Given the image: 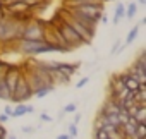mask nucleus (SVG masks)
<instances>
[{
    "mask_svg": "<svg viewBox=\"0 0 146 139\" xmlns=\"http://www.w3.org/2000/svg\"><path fill=\"white\" fill-rule=\"evenodd\" d=\"M12 46H14L19 53H23V55H41V53H48V52H52L50 45H46L43 40H41V41L17 40Z\"/></svg>",
    "mask_w": 146,
    "mask_h": 139,
    "instance_id": "nucleus-1",
    "label": "nucleus"
},
{
    "mask_svg": "<svg viewBox=\"0 0 146 139\" xmlns=\"http://www.w3.org/2000/svg\"><path fill=\"white\" fill-rule=\"evenodd\" d=\"M58 31H60V34H62V38H64V41L67 43V46L70 48V50H74V48H78V46H83V45H86L84 43V40L72 29L69 24H65L64 21H60V23H57V24H53Z\"/></svg>",
    "mask_w": 146,
    "mask_h": 139,
    "instance_id": "nucleus-2",
    "label": "nucleus"
},
{
    "mask_svg": "<svg viewBox=\"0 0 146 139\" xmlns=\"http://www.w3.org/2000/svg\"><path fill=\"white\" fill-rule=\"evenodd\" d=\"M43 36H45V24H41L40 21L31 19L29 23L24 24L19 40H26V41H41Z\"/></svg>",
    "mask_w": 146,
    "mask_h": 139,
    "instance_id": "nucleus-3",
    "label": "nucleus"
},
{
    "mask_svg": "<svg viewBox=\"0 0 146 139\" xmlns=\"http://www.w3.org/2000/svg\"><path fill=\"white\" fill-rule=\"evenodd\" d=\"M67 9H72L79 16H83L96 24H98L100 17L103 16V4H90V5H78V7H67Z\"/></svg>",
    "mask_w": 146,
    "mask_h": 139,
    "instance_id": "nucleus-4",
    "label": "nucleus"
},
{
    "mask_svg": "<svg viewBox=\"0 0 146 139\" xmlns=\"http://www.w3.org/2000/svg\"><path fill=\"white\" fill-rule=\"evenodd\" d=\"M29 98H33V93H31V89H29V86H28V83L24 79V74H21L19 79H17V83H16V88L12 91L11 101H14V103H24Z\"/></svg>",
    "mask_w": 146,
    "mask_h": 139,
    "instance_id": "nucleus-5",
    "label": "nucleus"
},
{
    "mask_svg": "<svg viewBox=\"0 0 146 139\" xmlns=\"http://www.w3.org/2000/svg\"><path fill=\"white\" fill-rule=\"evenodd\" d=\"M60 16H62V21H64L65 24H69L72 29H74V31H76L83 40H84V43H86V45H90V43H91V40H93V36H95V33H91L90 29H86L84 26H81L78 21H74V19H72V17L67 14V11H65L64 14H60Z\"/></svg>",
    "mask_w": 146,
    "mask_h": 139,
    "instance_id": "nucleus-6",
    "label": "nucleus"
},
{
    "mask_svg": "<svg viewBox=\"0 0 146 139\" xmlns=\"http://www.w3.org/2000/svg\"><path fill=\"white\" fill-rule=\"evenodd\" d=\"M122 110V105H120V101L119 100H115V98H107V101L103 103V107H102V110H100V113L102 115H119V112Z\"/></svg>",
    "mask_w": 146,
    "mask_h": 139,
    "instance_id": "nucleus-7",
    "label": "nucleus"
},
{
    "mask_svg": "<svg viewBox=\"0 0 146 139\" xmlns=\"http://www.w3.org/2000/svg\"><path fill=\"white\" fill-rule=\"evenodd\" d=\"M78 69H79V65H78V64H60V62H58L57 71H60L62 74H65V76L72 77V74H74Z\"/></svg>",
    "mask_w": 146,
    "mask_h": 139,
    "instance_id": "nucleus-8",
    "label": "nucleus"
},
{
    "mask_svg": "<svg viewBox=\"0 0 146 139\" xmlns=\"http://www.w3.org/2000/svg\"><path fill=\"white\" fill-rule=\"evenodd\" d=\"M31 112H33V107L19 103L16 108H12V115H11V117H23V115H26V113H31Z\"/></svg>",
    "mask_w": 146,
    "mask_h": 139,
    "instance_id": "nucleus-9",
    "label": "nucleus"
},
{
    "mask_svg": "<svg viewBox=\"0 0 146 139\" xmlns=\"http://www.w3.org/2000/svg\"><path fill=\"white\" fill-rule=\"evenodd\" d=\"M11 96H12V91L9 89V86L5 84L2 74H0V100H9L11 101Z\"/></svg>",
    "mask_w": 146,
    "mask_h": 139,
    "instance_id": "nucleus-10",
    "label": "nucleus"
},
{
    "mask_svg": "<svg viewBox=\"0 0 146 139\" xmlns=\"http://www.w3.org/2000/svg\"><path fill=\"white\" fill-rule=\"evenodd\" d=\"M90 4H103V0H65V5H67V7L90 5Z\"/></svg>",
    "mask_w": 146,
    "mask_h": 139,
    "instance_id": "nucleus-11",
    "label": "nucleus"
},
{
    "mask_svg": "<svg viewBox=\"0 0 146 139\" xmlns=\"http://www.w3.org/2000/svg\"><path fill=\"white\" fill-rule=\"evenodd\" d=\"M134 120H136V124H146V103L137 107V110L134 113Z\"/></svg>",
    "mask_w": 146,
    "mask_h": 139,
    "instance_id": "nucleus-12",
    "label": "nucleus"
},
{
    "mask_svg": "<svg viewBox=\"0 0 146 139\" xmlns=\"http://www.w3.org/2000/svg\"><path fill=\"white\" fill-rule=\"evenodd\" d=\"M110 91H120V89H124V83H122V79H120V76H112V79H110Z\"/></svg>",
    "mask_w": 146,
    "mask_h": 139,
    "instance_id": "nucleus-13",
    "label": "nucleus"
},
{
    "mask_svg": "<svg viewBox=\"0 0 146 139\" xmlns=\"http://www.w3.org/2000/svg\"><path fill=\"white\" fill-rule=\"evenodd\" d=\"M122 17H125V5L124 4H119L117 9H115V14H113V23L117 24Z\"/></svg>",
    "mask_w": 146,
    "mask_h": 139,
    "instance_id": "nucleus-14",
    "label": "nucleus"
},
{
    "mask_svg": "<svg viewBox=\"0 0 146 139\" xmlns=\"http://www.w3.org/2000/svg\"><path fill=\"white\" fill-rule=\"evenodd\" d=\"M139 28H141V24H136V26L129 31V34H127V38H125V43H124V45H129V43H132V41L136 40V36H137V33H139Z\"/></svg>",
    "mask_w": 146,
    "mask_h": 139,
    "instance_id": "nucleus-15",
    "label": "nucleus"
},
{
    "mask_svg": "<svg viewBox=\"0 0 146 139\" xmlns=\"http://www.w3.org/2000/svg\"><path fill=\"white\" fill-rule=\"evenodd\" d=\"M136 139H146V124H136Z\"/></svg>",
    "mask_w": 146,
    "mask_h": 139,
    "instance_id": "nucleus-16",
    "label": "nucleus"
},
{
    "mask_svg": "<svg viewBox=\"0 0 146 139\" xmlns=\"http://www.w3.org/2000/svg\"><path fill=\"white\" fill-rule=\"evenodd\" d=\"M137 14V4L136 2H131L127 7H125V16L127 17H134Z\"/></svg>",
    "mask_w": 146,
    "mask_h": 139,
    "instance_id": "nucleus-17",
    "label": "nucleus"
},
{
    "mask_svg": "<svg viewBox=\"0 0 146 139\" xmlns=\"http://www.w3.org/2000/svg\"><path fill=\"white\" fill-rule=\"evenodd\" d=\"M55 89V86H46V88H43V89H38L36 93H33V96H36V98H45L50 91H53Z\"/></svg>",
    "mask_w": 146,
    "mask_h": 139,
    "instance_id": "nucleus-18",
    "label": "nucleus"
},
{
    "mask_svg": "<svg viewBox=\"0 0 146 139\" xmlns=\"http://www.w3.org/2000/svg\"><path fill=\"white\" fill-rule=\"evenodd\" d=\"M24 4H26L29 9H33V7H41V5H45L46 0H24Z\"/></svg>",
    "mask_w": 146,
    "mask_h": 139,
    "instance_id": "nucleus-19",
    "label": "nucleus"
},
{
    "mask_svg": "<svg viewBox=\"0 0 146 139\" xmlns=\"http://www.w3.org/2000/svg\"><path fill=\"white\" fill-rule=\"evenodd\" d=\"M93 137H95V139H107V132H105L103 129H96Z\"/></svg>",
    "mask_w": 146,
    "mask_h": 139,
    "instance_id": "nucleus-20",
    "label": "nucleus"
},
{
    "mask_svg": "<svg viewBox=\"0 0 146 139\" xmlns=\"http://www.w3.org/2000/svg\"><path fill=\"white\" fill-rule=\"evenodd\" d=\"M76 110H78L76 103H69L67 107H64V113H72V112H76Z\"/></svg>",
    "mask_w": 146,
    "mask_h": 139,
    "instance_id": "nucleus-21",
    "label": "nucleus"
},
{
    "mask_svg": "<svg viewBox=\"0 0 146 139\" xmlns=\"http://www.w3.org/2000/svg\"><path fill=\"white\" fill-rule=\"evenodd\" d=\"M76 136H78V125L70 124V125H69V137L72 139V137H76Z\"/></svg>",
    "mask_w": 146,
    "mask_h": 139,
    "instance_id": "nucleus-22",
    "label": "nucleus"
},
{
    "mask_svg": "<svg viewBox=\"0 0 146 139\" xmlns=\"http://www.w3.org/2000/svg\"><path fill=\"white\" fill-rule=\"evenodd\" d=\"M103 125H105V124H103V120H102V115L98 113V117L95 118V130H96V129H103Z\"/></svg>",
    "mask_w": 146,
    "mask_h": 139,
    "instance_id": "nucleus-23",
    "label": "nucleus"
},
{
    "mask_svg": "<svg viewBox=\"0 0 146 139\" xmlns=\"http://www.w3.org/2000/svg\"><path fill=\"white\" fill-rule=\"evenodd\" d=\"M88 83H90V77H83V79H81V81H79V83L76 84V88H84V86H86Z\"/></svg>",
    "mask_w": 146,
    "mask_h": 139,
    "instance_id": "nucleus-24",
    "label": "nucleus"
},
{
    "mask_svg": "<svg viewBox=\"0 0 146 139\" xmlns=\"http://www.w3.org/2000/svg\"><path fill=\"white\" fill-rule=\"evenodd\" d=\"M7 137V130H5V127L0 124V139H5Z\"/></svg>",
    "mask_w": 146,
    "mask_h": 139,
    "instance_id": "nucleus-25",
    "label": "nucleus"
},
{
    "mask_svg": "<svg viewBox=\"0 0 146 139\" xmlns=\"http://www.w3.org/2000/svg\"><path fill=\"white\" fill-rule=\"evenodd\" d=\"M40 118H41L43 122H52V117H50V115H46V113H41V115H40Z\"/></svg>",
    "mask_w": 146,
    "mask_h": 139,
    "instance_id": "nucleus-26",
    "label": "nucleus"
},
{
    "mask_svg": "<svg viewBox=\"0 0 146 139\" xmlns=\"http://www.w3.org/2000/svg\"><path fill=\"white\" fill-rule=\"evenodd\" d=\"M7 120H9V117H7L5 113H2V115H0V124H5Z\"/></svg>",
    "mask_w": 146,
    "mask_h": 139,
    "instance_id": "nucleus-27",
    "label": "nucleus"
},
{
    "mask_svg": "<svg viewBox=\"0 0 146 139\" xmlns=\"http://www.w3.org/2000/svg\"><path fill=\"white\" fill-rule=\"evenodd\" d=\"M79 120H81V113H78V115L74 117V122H72V124H74V125H78V124H79Z\"/></svg>",
    "mask_w": 146,
    "mask_h": 139,
    "instance_id": "nucleus-28",
    "label": "nucleus"
},
{
    "mask_svg": "<svg viewBox=\"0 0 146 139\" xmlns=\"http://www.w3.org/2000/svg\"><path fill=\"white\" fill-rule=\"evenodd\" d=\"M4 113H5L7 117H11V115H12V108H11V107H5V112H4Z\"/></svg>",
    "mask_w": 146,
    "mask_h": 139,
    "instance_id": "nucleus-29",
    "label": "nucleus"
},
{
    "mask_svg": "<svg viewBox=\"0 0 146 139\" xmlns=\"http://www.w3.org/2000/svg\"><path fill=\"white\" fill-rule=\"evenodd\" d=\"M57 139H70V137H69V134H60V136H57Z\"/></svg>",
    "mask_w": 146,
    "mask_h": 139,
    "instance_id": "nucleus-30",
    "label": "nucleus"
},
{
    "mask_svg": "<svg viewBox=\"0 0 146 139\" xmlns=\"http://www.w3.org/2000/svg\"><path fill=\"white\" fill-rule=\"evenodd\" d=\"M31 130H33V127H28V125L23 127V132H31Z\"/></svg>",
    "mask_w": 146,
    "mask_h": 139,
    "instance_id": "nucleus-31",
    "label": "nucleus"
},
{
    "mask_svg": "<svg viewBox=\"0 0 146 139\" xmlns=\"http://www.w3.org/2000/svg\"><path fill=\"white\" fill-rule=\"evenodd\" d=\"M137 4H141V5H146V0H137Z\"/></svg>",
    "mask_w": 146,
    "mask_h": 139,
    "instance_id": "nucleus-32",
    "label": "nucleus"
},
{
    "mask_svg": "<svg viewBox=\"0 0 146 139\" xmlns=\"http://www.w3.org/2000/svg\"><path fill=\"white\" fill-rule=\"evenodd\" d=\"M9 139H16V136H9Z\"/></svg>",
    "mask_w": 146,
    "mask_h": 139,
    "instance_id": "nucleus-33",
    "label": "nucleus"
},
{
    "mask_svg": "<svg viewBox=\"0 0 146 139\" xmlns=\"http://www.w3.org/2000/svg\"><path fill=\"white\" fill-rule=\"evenodd\" d=\"M107 139H108V137H107Z\"/></svg>",
    "mask_w": 146,
    "mask_h": 139,
    "instance_id": "nucleus-34",
    "label": "nucleus"
}]
</instances>
